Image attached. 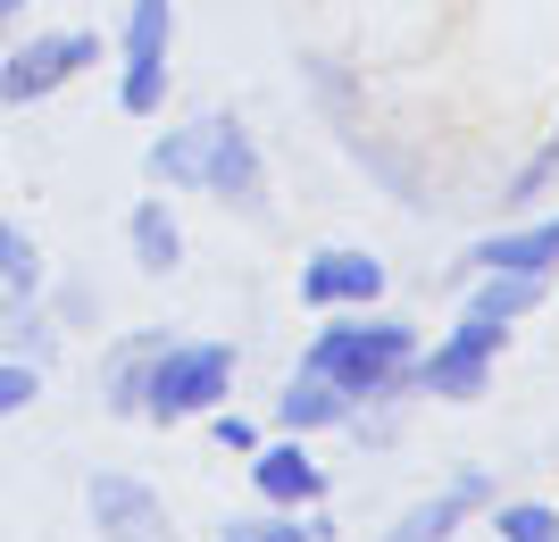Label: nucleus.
I'll return each instance as SVG.
<instances>
[{
  "label": "nucleus",
  "instance_id": "nucleus-1",
  "mask_svg": "<svg viewBox=\"0 0 559 542\" xmlns=\"http://www.w3.org/2000/svg\"><path fill=\"white\" fill-rule=\"evenodd\" d=\"M409 359H418V334L393 326V317H343L309 342V376H326L343 401H376V393H393L409 376Z\"/></svg>",
  "mask_w": 559,
  "mask_h": 542
},
{
  "label": "nucleus",
  "instance_id": "nucleus-2",
  "mask_svg": "<svg viewBox=\"0 0 559 542\" xmlns=\"http://www.w3.org/2000/svg\"><path fill=\"white\" fill-rule=\"evenodd\" d=\"M226 384H234V351L226 342H192V351H159L151 359V393H142V418H201L210 401H226Z\"/></svg>",
  "mask_w": 559,
  "mask_h": 542
},
{
  "label": "nucleus",
  "instance_id": "nucleus-3",
  "mask_svg": "<svg viewBox=\"0 0 559 542\" xmlns=\"http://www.w3.org/2000/svg\"><path fill=\"white\" fill-rule=\"evenodd\" d=\"M167 34H176V0H134L126 9V118H151L167 100Z\"/></svg>",
  "mask_w": 559,
  "mask_h": 542
},
{
  "label": "nucleus",
  "instance_id": "nucleus-4",
  "mask_svg": "<svg viewBox=\"0 0 559 542\" xmlns=\"http://www.w3.org/2000/svg\"><path fill=\"white\" fill-rule=\"evenodd\" d=\"M501 342H510V326L501 317H476L467 309V326L451 334L443 351L418 368V384L435 393V401H485V384H492V359H501Z\"/></svg>",
  "mask_w": 559,
  "mask_h": 542
},
{
  "label": "nucleus",
  "instance_id": "nucleus-5",
  "mask_svg": "<svg viewBox=\"0 0 559 542\" xmlns=\"http://www.w3.org/2000/svg\"><path fill=\"white\" fill-rule=\"evenodd\" d=\"M100 59L93 34H34V43L9 50V68H0V109H25V100H43L59 93L68 75H84Z\"/></svg>",
  "mask_w": 559,
  "mask_h": 542
},
{
  "label": "nucleus",
  "instance_id": "nucleus-6",
  "mask_svg": "<svg viewBox=\"0 0 559 542\" xmlns=\"http://www.w3.org/2000/svg\"><path fill=\"white\" fill-rule=\"evenodd\" d=\"M210 150H201V192H217L226 209H267V167L242 118H201Z\"/></svg>",
  "mask_w": 559,
  "mask_h": 542
},
{
  "label": "nucleus",
  "instance_id": "nucleus-7",
  "mask_svg": "<svg viewBox=\"0 0 559 542\" xmlns=\"http://www.w3.org/2000/svg\"><path fill=\"white\" fill-rule=\"evenodd\" d=\"M93 518L109 542H167V501L134 475H93Z\"/></svg>",
  "mask_w": 559,
  "mask_h": 542
},
{
  "label": "nucleus",
  "instance_id": "nucleus-8",
  "mask_svg": "<svg viewBox=\"0 0 559 542\" xmlns=\"http://www.w3.org/2000/svg\"><path fill=\"white\" fill-rule=\"evenodd\" d=\"M376 292H384V260L376 251H318V260L301 267V301L309 309H368Z\"/></svg>",
  "mask_w": 559,
  "mask_h": 542
},
{
  "label": "nucleus",
  "instance_id": "nucleus-9",
  "mask_svg": "<svg viewBox=\"0 0 559 542\" xmlns=\"http://www.w3.org/2000/svg\"><path fill=\"white\" fill-rule=\"evenodd\" d=\"M467 267H485V276H543V267H559V217L476 242V251H467Z\"/></svg>",
  "mask_w": 559,
  "mask_h": 542
},
{
  "label": "nucleus",
  "instance_id": "nucleus-10",
  "mask_svg": "<svg viewBox=\"0 0 559 542\" xmlns=\"http://www.w3.org/2000/svg\"><path fill=\"white\" fill-rule=\"evenodd\" d=\"M251 484L267 501H284V509H301V501L326 493V468H318L301 443H276V450H259V459H251Z\"/></svg>",
  "mask_w": 559,
  "mask_h": 542
},
{
  "label": "nucleus",
  "instance_id": "nucleus-11",
  "mask_svg": "<svg viewBox=\"0 0 559 542\" xmlns=\"http://www.w3.org/2000/svg\"><path fill=\"white\" fill-rule=\"evenodd\" d=\"M476 501H485V475H460L451 493L418 501V509H409V518H401V526H393L384 542H451V534H460V518L476 509Z\"/></svg>",
  "mask_w": 559,
  "mask_h": 542
},
{
  "label": "nucleus",
  "instance_id": "nucleus-12",
  "mask_svg": "<svg viewBox=\"0 0 559 542\" xmlns=\"http://www.w3.org/2000/svg\"><path fill=\"white\" fill-rule=\"evenodd\" d=\"M134 267L142 276H167V267L185 260V234H176V217H167V201H134Z\"/></svg>",
  "mask_w": 559,
  "mask_h": 542
},
{
  "label": "nucleus",
  "instance_id": "nucleus-13",
  "mask_svg": "<svg viewBox=\"0 0 559 542\" xmlns=\"http://www.w3.org/2000/svg\"><path fill=\"white\" fill-rule=\"evenodd\" d=\"M343 409H350L343 393H334L326 376H309V368H301V376L284 384V401H276V418L293 425V434H309V425H334V418H343Z\"/></svg>",
  "mask_w": 559,
  "mask_h": 542
},
{
  "label": "nucleus",
  "instance_id": "nucleus-14",
  "mask_svg": "<svg viewBox=\"0 0 559 542\" xmlns=\"http://www.w3.org/2000/svg\"><path fill=\"white\" fill-rule=\"evenodd\" d=\"M535 292H543L535 276H485V284H476V317H501V326H518V317L535 309Z\"/></svg>",
  "mask_w": 559,
  "mask_h": 542
},
{
  "label": "nucleus",
  "instance_id": "nucleus-15",
  "mask_svg": "<svg viewBox=\"0 0 559 542\" xmlns=\"http://www.w3.org/2000/svg\"><path fill=\"white\" fill-rule=\"evenodd\" d=\"M159 351H167V342L151 334V342H142V351L117 368V384H109V409H117V418H142V393H151V359H159Z\"/></svg>",
  "mask_w": 559,
  "mask_h": 542
},
{
  "label": "nucleus",
  "instance_id": "nucleus-16",
  "mask_svg": "<svg viewBox=\"0 0 559 542\" xmlns=\"http://www.w3.org/2000/svg\"><path fill=\"white\" fill-rule=\"evenodd\" d=\"M492 534H501V542H559V509H543V501H510V509L492 518Z\"/></svg>",
  "mask_w": 559,
  "mask_h": 542
},
{
  "label": "nucleus",
  "instance_id": "nucleus-17",
  "mask_svg": "<svg viewBox=\"0 0 559 542\" xmlns=\"http://www.w3.org/2000/svg\"><path fill=\"white\" fill-rule=\"evenodd\" d=\"M0 284H9V292H34V284H43V260H34V242H25L9 217H0Z\"/></svg>",
  "mask_w": 559,
  "mask_h": 542
},
{
  "label": "nucleus",
  "instance_id": "nucleus-18",
  "mask_svg": "<svg viewBox=\"0 0 559 542\" xmlns=\"http://www.w3.org/2000/svg\"><path fill=\"white\" fill-rule=\"evenodd\" d=\"M226 542H326V526H301V518H234Z\"/></svg>",
  "mask_w": 559,
  "mask_h": 542
},
{
  "label": "nucleus",
  "instance_id": "nucleus-19",
  "mask_svg": "<svg viewBox=\"0 0 559 542\" xmlns=\"http://www.w3.org/2000/svg\"><path fill=\"white\" fill-rule=\"evenodd\" d=\"M551 176H559V134L543 142V150H535V159H526V167H518V184H510V201H535V192L551 184Z\"/></svg>",
  "mask_w": 559,
  "mask_h": 542
},
{
  "label": "nucleus",
  "instance_id": "nucleus-20",
  "mask_svg": "<svg viewBox=\"0 0 559 542\" xmlns=\"http://www.w3.org/2000/svg\"><path fill=\"white\" fill-rule=\"evenodd\" d=\"M34 384H43V376H34V368H17V359H0V418L34 401Z\"/></svg>",
  "mask_w": 559,
  "mask_h": 542
},
{
  "label": "nucleus",
  "instance_id": "nucleus-21",
  "mask_svg": "<svg viewBox=\"0 0 559 542\" xmlns=\"http://www.w3.org/2000/svg\"><path fill=\"white\" fill-rule=\"evenodd\" d=\"M217 443L226 450H259V425L251 418H217Z\"/></svg>",
  "mask_w": 559,
  "mask_h": 542
},
{
  "label": "nucleus",
  "instance_id": "nucleus-22",
  "mask_svg": "<svg viewBox=\"0 0 559 542\" xmlns=\"http://www.w3.org/2000/svg\"><path fill=\"white\" fill-rule=\"evenodd\" d=\"M17 9H25V0H0V25H9V17H17Z\"/></svg>",
  "mask_w": 559,
  "mask_h": 542
}]
</instances>
